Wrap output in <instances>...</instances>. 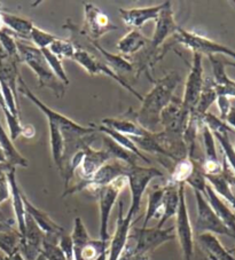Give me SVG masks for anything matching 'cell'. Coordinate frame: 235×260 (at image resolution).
I'll return each mask as SVG.
<instances>
[{
    "label": "cell",
    "instance_id": "3",
    "mask_svg": "<svg viewBox=\"0 0 235 260\" xmlns=\"http://www.w3.org/2000/svg\"><path fill=\"white\" fill-rule=\"evenodd\" d=\"M17 51L20 60L28 64L34 73L37 75L39 87H46L55 94L56 98H62L66 93V85L61 83L49 68L42 51L36 46H30L17 40Z\"/></svg>",
    "mask_w": 235,
    "mask_h": 260
},
{
    "label": "cell",
    "instance_id": "43",
    "mask_svg": "<svg viewBox=\"0 0 235 260\" xmlns=\"http://www.w3.org/2000/svg\"><path fill=\"white\" fill-rule=\"evenodd\" d=\"M42 254L46 260H68L65 257V254H63L61 249L58 248L57 243H53V242L46 240H44Z\"/></svg>",
    "mask_w": 235,
    "mask_h": 260
},
{
    "label": "cell",
    "instance_id": "11",
    "mask_svg": "<svg viewBox=\"0 0 235 260\" xmlns=\"http://www.w3.org/2000/svg\"><path fill=\"white\" fill-rule=\"evenodd\" d=\"M194 194H195L197 209V217L195 221V231L197 235L203 234V233H211L214 235H225L233 239L232 233L217 216L209 202L207 201L205 196L202 192L195 190H194Z\"/></svg>",
    "mask_w": 235,
    "mask_h": 260
},
{
    "label": "cell",
    "instance_id": "55",
    "mask_svg": "<svg viewBox=\"0 0 235 260\" xmlns=\"http://www.w3.org/2000/svg\"><path fill=\"white\" fill-rule=\"evenodd\" d=\"M0 13H3V5L0 4Z\"/></svg>",
    "mask_w": 235,
    "mask_h": 260
},
{
    "label": "cell",
    "instance_id": "27",
    "mask_svg": "<svg viewBox=\"0 0 235 260\" xmlns=\"http://www.w3.org/2000/svg\"><path fill=\"white\" fill-rule=\"evenodd\" d=\"M217 98H218V95H217L216 84L214 82V79L209 77L204 78L200 99H198L195 109H194L191 114L201 120L202 116L208 113V109L210 108L212 103L217 101Z\"/></svg>",
    "mask_w": 235,
    "mask_h": 260
},
{
    "label": "cell",
    "instance_id": "26",
    "mask_svg": "<svg viewBox=\"0 0 235 260\" xmlns=\"http://www.w3.org/2000/svg\"><path fill=\"white\" fill-rule=\"evenodd\" d=\"M0 148H2L4 155H5L6 163L10 167H28V160L17 151V149L14 147V143L11 140L10 136H7V133L2 126V124H0Z\"/></svg>",
    "mask_w": 235,
    "mask_h": 260
},
{
    "label": "cell",
    "instance_id": "16",
    "mask_svg": "<svg viewBox=\"0 0 235 260\" xmlns=\"http://www.w3.org/2000/svg\"><path fill=\"white\" fill-rule=\"evenodd\" d=\"M133 219L124 214V204L120 202L119 205V217H117L116 230L114 235L110 239L109 246L107 249V260H120L122 252L128 240L129 233L132 227Z\"/></svg>",
    "mask_w": 235,
    "mask_h": 260
},
{
    "label": "cell",
    "instance_id": "48",
    "mask_svg": "<svg viewBox=\"0 0 235 260\" xmlns=\"http://www.w3.org/2000/svg\"><path fill=\"white\" fill-rule=\"evenodd\" d=\"M6 260H25V259L23 258V255L20 253V251L17 250L12 255H10V257H6Z\"/></svg>",
    "mask_w": 235,
    "mask_h": 260
},
{
    "label": "cell",
    "instance_id": "4",
    "mask_svg": "<svg viewBox=\"0 0 235 260\" xmlns=\"http://www.w3.org/2000/svg\"><path fill=\"white\" fill-rule=\"evenodd\" d=\"M17 80H19V84H20L19 91L23 94L26 99H29V100L33 102L45 116H46L48 122H54L60 126L63 139L70 138V137H85V136H90V134L98 132L96 125H91V126H83V125L77 124L76 122H74V120L66 117L65 115H62L55 110H52L51 108H48L45 103H43L37 96L35 95L33 91L28 87V85L24 83V80L22 79L21 76Z\"/></svg>",
    "mask_w": 235,
    "mask_h": 260
},
{
    "label": "cell",
    "instance_id": "40",
    "mask_svg": "<svg viewBox=\"0 0 235 260\" xmlns=\"http://www.w3.org/2000/svg\"><path fill=\"white\" fill-rule=\"evenodd\" d=\"M212 134H214V137L219 142L221 150H223V157L226 159V162L228 163L230 169H232L233 172L235 173V149L229 141L228 132L212 133Z\"/></svg>",
    "mask_w": 235,
    "mask_h": 260
},
{
    "label": "cell",
    "instance_id": "42",
    "mask_svg": "<svg viewBox=\"0 0 235 260\" xmlns=\"http://www.w3.org/2000/svg\"><path fill=\"white\" fill-rule=\"evenodd\" d=\"M4 115H5L6 122L8 125V129H10V138L12 141H15L16 139H19L22 134H23L24 126L21 124V120L19 116H14L6 107L3 108Z\"/></svg>",
    "mask_w": 235,
    "mask_h": 260
},
{
    "label": "cell",
    "instance_id": "7",
    "mask_svg": "<svg viewBox=\"0 0 235 260\" xmlns=\"http://www.w3.org/2000/svg\"><path fill=\"white\" fill-rule=\"evenodd\" d=\"M185 183L179 185V205L175 214V237H177L183 250L185 260H195V251H194V233L189 219V213L186 202V191Z\"/></svg>",
    "mask_w": 235,
    "mask_h": 260
},
{
    "label": "cell",
    "instance_id": "53",
    "mask_svg": "<svg viewBox=\"0 0 235 260\" xmlns=\"http://www.w3.org/2000/svg\"><path fill=\"white\" fill-rule=\"evenodd\" d=\"M4 29V23H3V19H2V13H0V30Z\"/></svg>",
    "mask_w": 235,
    "mask_h": 260
},
{
    "label": "cell",
    "instance_id": "9",
    "mask_svg": "<svg viewBox=\"0 0 235 260\" xmlns=\"http://www.w3.org/2000/svg\"><path fill=\"white\" fill-rule=\"evenodd\" d=\"M126 185H128L126 177H121L96 191L99 199V208H100V240L103 242L110 240L109 231H108L110 213L121 191L124 189Z\"/></svg>",
    "mask_w": 235,
    "mask_h": 260
},
{
    "label": "cell",
    "instance_id": "39",
    "mask_svg": "<svg viewBox=\"0 0 235 260\" xmlns=\"http://www.w3.org/2000/svg\"><path fill=\"white\" fill-rule=\"evenodd\" d=\"M19 232H0V250L3 251L5 257H10L19 250Z\"/></svg>",
    "mask_w": 235,
    "mask_h": 260
},
{
    "label": "cell",
    "instance_id": "25",
    "mask_svg": "<svg viewBox=\"0 0 235 260\" xmlns=\"http://www.w3.org/2000/svg\"><path fill=\"white\" fill-rule=\"evenodd\" d=\"M97 129H98V132H101L103 136L110 138L112 141L116 142L117 145L121 146L122 148H124L125 150L130 151L131 154L135 155L138 158L144 160L146 163L151 164V160H149V158L146 157L143 152L140 150L137 146H135V143L133 142V140L130 137L124 136V134H122L120 132H116V131H114V129H111L109 127L103 126V125H99V126H97Z\"/></svg>",
    "mask_w": 235,
    "mask_h": 260
},
{
    "label": "cell",
    "instance_id": "23",
    "mask_svg": "<svg viewBox=\"0 0 235 260\" xmlns=\"http://www.w3.org/2000/svg\"><path fill=\"white\" fill-rule=\"evenodd\" d=\"M102 125L106 127L114 129L116 132H120L124 136L130 138H140L144 137L151 132L144 129L143 127L135 122L133 119L126 118H105L102 119Z\"/></svg>",
    "mask_w": 235,
    "mask_h": 260
},
{
    "label": "cell",
    "instance_id": "29",
    "mask_svg": "<svg viewBox=\"0 0 235 260\" xmlns=\"http://www.w3.org/2000/svg\"><path fill=\"white\" fill-rule=\"evenodd\" d=\"M89 42L92 45V47L101 55L102 59L106 61V64L109 66L116 74L125 73V71L130 73V71L133 70V64L128 59H125L124 56L109 53L105 48L101 47L97 42H93V40H89Z\"/></svg>",
    "mask_w": 235,
    "mask_h": 260
},
{
    "label": "cell",
    "instance_id": "18",
    "mask_svg": "<svg viewBox=\"0 0 235 260\" xmlns=\"http://www.w3.org/2000/svg\"><path fill=\"white\" fill-rule=\"evenodd\" d=\"M164 8V3L157 6L139 8H120V15L124 23L133 29H140L149 21H156L161 11Z\"/></svg>",
    "mask_w": 235,
    "mask_h": 260
},
{
    "label": "cell",
    "instance_id": "30",
    "mask_svg": "<svg viewBox=\"0 0 235 260\" xmlns=\"http://www.w3.org/2000/svg\"><path fill=\"white\" fill-rule=\"evenodd\" d=\"M163 196H164V186L156 187L148 194V203L146 214H144V220L142 227L146 228L148 223L153 219L161 218L162 214V204H163Z\"/></svg>",
    "mask_w": 235,
    "mask_h": 260
},
{
    "label": "cell",
    "instance_id": "28",
    "mask_svg": "<svg viewBox=\"0 0 235 260\" xmlns=\"http://www.w3.org/2000/svg\"><path fill=\"white\" fill-rule=\"evenodd\" d=\"M2 19L4 26L11 31L14 37H20L22 39H30L31 30L34 28V23L29 20L22 17L2 13Z\"/></svg>",
    "mask_w": 235,
    "mask_h": 260
},
{
    "label": "cell",
    "instance_id": "8",
    "mask_svg": "<svg viewBox=\"0 0 235 260\" xmlns=\"http://www.w3.org/2000/svg\"><path fill=\"white\" fill-rule=\"evenodd\" d=\"M173 39L174 43L183 45L186 48L191 49L193 53H198L201 55L205 54L208 56L224 54L235 60V51H233V49L216 43L214 40L204 37V36L192 32V31L179 28L177 32L174 34Z\"/></svg>",
    "mask_w": 235,
    "mask_h": 260
},
{
    "label": "cell",
    "instance_id": "19",
    "mask_svg": "<svg viewBox=\"0 0 235 260\" xmlns=\"http://www.w3.org/2000/svg\"><path fill=\"white\" fill-rule=\"evenodd\" d=\"M111 159V155L105 149V148H102L100 150L93 149L92 146L85 148L82 163H80L78 168L83 181L90 180V179L96 174L99 169L103 167V165Z\"/></svg>",
    "mask_w": 235,
    "mask_h": 260
},
{
    "label": "cell",
    "instance_id": "10",
    "mask_svg": "<svg viewBox=\"0 0 235 260\" xmlns=\"http://www.w3.org/2000/svg\"><path fill=\"white\" fill-rule=\"evenodd\" d=\"M119 29L110 21L105 13L100 8L93 4H85L84 7V24L80 29L77 28V31L80 36H83L89 40L97 42L103 36Z\"/></svg>",
    "mask_w": 235,
    "mask_h": 260
},
{
    "label": "cell",
    "instance_id": "46",
    "mask_svg": "<svg viewBox=\"0 0 235 260\" xmlns=\"http://www.w3.org/2000/svg\"><path fill=\"white\" fill-rule=\"evenodd\" d=\"M217 105H218V108L220 111V119L225 120L226 117H227L228 113L232 109V106H230V99L223 96V95H218L217 98Z\"/></svg>",
    "mask_w": 235,
    "mask_h": 260
},
{
    "label": "cell",
    "instance_id": "13",
    "mask_svg": "<svg viewBox=\"0 0 235 260\" xmlns=\"http://www.w3.org/2000/svg\"><path fill=\"white\" fill-rule=\"evenodd\" d=\"M203 55L198 53H193V62L191 70H189L188 76L185 82L184 95L182 100V105L185 110L188 113L195 109V107L200 99L203 83H204V77H203Z\"/></svg>",
    "mask_w": 235,
    "mask_h": 260
},
{
    "label": "cell",
    "instance_id": "49",
    "mask_svg": "<svg viewBox=\"0 0 235 260\" xmlns=\"http://www.w3.org/2000/svg\"><path fill=\"white\" fill-rule=\"evenodd\" d=\"M0 223H5V225L13 227V222L8 220V219L5 217V214H4L2 211V208H0Z\"/></svg>",
    "mask_w": 235,
    "mask_h": 260
},
{
    "label": "cell",
    "instance_id": "2",
    "mask_svg": "<svg viewBox=\"0 0 235 260\" xmlns=\"http://www.w3.org/2000/svg\"><path fill=\"white\" fill-rule=\"evenodd\" d=\"M155 22V31H154L153 37L149 40L148 46L143 48V51L146 49V52H143L139 56V69L137 76L143 73V71L151 70L149 68H152L153 64H155V62L159 61L157 52L160 51L162 45L170 36H174L180 28L174 20L172 4L170 2L164 3V8L161 11Z\"/></svg>",
    "mask_w": 235,
    "mask_h": 260
},
{
    "label": "cell",
    "instance_id": "22",
    "mask_svg": "<svg viewBox=\"0 0 235 260\" xmlns=\"http://www.w3.org/2000/svg\"><path fill=\"white\" fill-rule=\"evenodd\" d=\"M179 205V185L165 182L163 204H162V214L157 223V228H163L164 223L169 219L175 217Z\"/></svg>",
    "mask_w": 235,
    "mask_h": 260
},
{
    "label": "cell",
    "instance_id": "34",
    "mask_svg": "<svg viewBox=\"0 0 235 260\" xmlns=\"http://www.w3.org/2000/svg\"><path fill=\"white\" fill-rule=\"evenodd\" d=\"M108 249V242L101 240H90L78 253L74 255V260H96Z\"/></svg>",
    "mask_w": 235,
    "mask_h": 260
},
{
    "label": "cell",
    "instance_id": "33",
    "mask_svg": "<svg viewBox=\"0 0 235 260\" xmlns=\"http://www.w3.org/2000/svg\"><path fill=\"white\" fill-rule=\"evenodd\" d=\"M102 141H103V148H105V149L111 155L112 159L122 160V162H124L129 165H137L138 164L137 156L131 154L130 151L125 150L124 148H122L121 146L117 145V143L112 141L110 138L103 136Z\"/></svg>",
    "mask_w": 235,
    "mask_h": 260
},
{
    "label": "cell",
    "instance_id": "24",
    "mask_svg": "<svg viewBox=\"0 0 235 260\" xmlns=\"http://www.w3.org/2000/svg\"><path fill=\"white\" fill-rule=\"evenodd\" d=\"M149 40L151 39L144 37L139 30L133 29L120 40L116 47L122 54L129 56L146 48L149 44Z\"/></svg>",
    "mask_w": 235,
    "mask_h": 260
},
{
    "label": "cell",
    "instance_id": "20",
    "mask_svg": "<svg viewBox=\"0 0 235 260\" xmlns=\"http://www.w3.org/2000/svg\"><path fill=\"white\" fill-rule=\"evenodd\" d=\"M7 179L10 182L11 189V199L13 204V210L15 214V222L17 226V232L20 236L24 234L25 232V208L23 203V192L21 191L16 180V168H11L7 171Z\"/></svg>",
    "mask_w": 235,
    "mask_h": 260
},
{
    "label": "cell",
    "instance_id": "6",
    "mask_svg": "<svg viewBox=\"0 0 235 260\" xmlns=\"http://www.w3.org/2000/svg\"><path fill=\"white\" fill-rule=\"evenodd\" d=\"M164 174L156 168H144L140 167L139 164L130 167L128 174H126V180L131 192V204L126 216L131 219H134L135 214L139 212L140 205L144 191L154 179L163 178Z\"/></svg>",
    "mask_w": 235,
    "mask_h": 260
},
{
    "label": "cell",
    "instance_id": "1",
    "mask_svg": "<svg viewBox=\"0 0 235 260\" xmlns=\"http://www.w3.org/2000/svg\"><path fill=\"white\" fill-rule=\"evenodd\" d=\"M154 87L146 96L142 98L141 107L137 111L130 109V117H132L140 126L154 132L160 124L161 113L173 99V93L180 83V77L177 73H170L164 78L152 79Z\"/></svg>",
    "mask_w": 235,
    "mask_h": 260
},
{
    "label": "cell",
    "instance_id": "37",
    "mask_svg": "<svg viewBox=\"0 0 235 260\" xmlns=\"http://www.w3.org/2000/svg\"><path fill=\"white\" fill-rule=\"evenodd\" d=\"M49 51H51L54 55H56L58 59H72L76 53L77 47L75 44L70 42V40L62 39L58 37L55 42H54L51 46L48 47Z\"/></svg>",
    "mask_w": 235,
    "mask_h": 260
},
{
    "label": "cell",
    "instance_id": "47",
    "mask_svg": "<svg viewBox=\"0 0 235 260\" xmlns=\"http://www.w3.org/2000/svg\"><path fill=\"white\" fill-rule=\"evenodd\" d=\"M22 136L25 138H33L35 136V128L31 125H26L23 128V134Z\"/></svg>",
    "mask_w": 235,
    "mask_h": 260
},
{
    "label": "cell",
    "instance_id": "50",
    "mask_svg": "<svg viewBox=\"0 0 235 260\" xmlns=\"http://www.w3.org/2000/svg\"><path fill=\"white\" fill-rule=\"evenodd\" d=\"M226 202H227V203H228L230 206H232V209L234 210V213H235V194H234V192L228 197V200L226 201Z\"/></svg>",
    "mask_w": 235,
    "mask_h": 260
},
{
    "label": "cell",
    "instance_id": "35",
    "mask_svg": "<svg viewBox=\"0 0 235 260\" xmlns=\"http://www.w3.org/2000/svg\"><path fill=\"white\" fill-rule=\"evenodd\" d=\"M70 236L72 243H74V255L76 253H78L79 251L82 250L83 246L91 240V237H90L86 231V227H85L83 220L79 217H77L75 219L74 231H72V234Z\"/></svg>",
    "mask_w": 235,
    "mask_h": 260
},
{
    "label": "cell",
    "instance_id": "52",
    "mask_svg": "<svg viewBox=\"0 0 235 260\" xmlns=\"http://www.w3.org/2000/svg\"><path fill=\"white\" fill-rule=\"evenodd\" d=\"M96 260H107V251H106V252H103V253L99 255V257Z\"/></svg>",
    "mask_w": 235,
    "mask_h": 260
},
{
    "label": "cell",
    "instance_id": "56",
    "mask_svg": "<svg viewBox=\"0 0 235 260\" xmlns=\"http://www.w3.org/2000/svg\"><path fill=\"white\" fill-rule=\"evenodd\" d=\"M227 64H229V66H233V67H235V63H227Z\"/></svg>",
    "mask_w": 235,
    "mask_h": 260
},
{
    "label": "cell",
    "instance_id": "32",
    "mask_svg": "<svg viewBox=\"0 0 235 260\" xmlns=\"http://www.w3.org/2000/svg\"><path fill=\"white\" fill-rule=\"evenodd\" d=\"M194 169V160L193 158L186 157L179 162L174 163V167L171 171L170 178L166 180V182L172 183V185H180V183H185L186 185L187 179L192 174Z\"/></svg>",
    "mask_w": 235,
    "mask_h": 260
},
{
    "label": "cell",
    "instance_id": "15",
    "mask_svg": "<svg viewBox=\"0 0 235 260\" xmlns=\"http://www.w3.org/2000/svg\"><path fill=\"white\" fill-rule=\"evenodd\" d=\"M45 240L44 233L36 225L29 214L25 216V232L20 236L19 251L25 260H36L42 253L43 243Z\"/></svg>",
    "mask_w": 235,
    "mask_h": 260
},
{
    "label": "cell",
    "instance_id": "36",
    "mask_svg": "<svg viewBox=\"0 0 235 260\" xmlns=\"http://www.w3.org/2000/svg\"><path fill=\"white\" fill-rule=\"evenodd\" d=\"M40 51H42L45 60H46L48 67L53 71V74L56 76V78L60 80L61 83L65 84L66 86L67 85H69V78H68L65 68H63L62 60L58 59L56 55H54L48 48H43V49H40Z\"/></svg>",
    "mask_w": 235,
    "mask_h": 260
},
{
    "label": "cell",
    "instance_id": "51",
    "mask_svg": "<svg viewBox=\"0 0 235 260\" xmlns=\"http://www.w3.org/2000/svg\"><path fill=\"white\" fill-rule=\"evenodd\" d=\"M11 168H13V167H10V165H8L7 163H3V164H0V173H3V172H7L8 170H10Z\"/></svg>",
    "mask_w": 235,
    "mask_h": 260
},
{
    "label": "cell",
    "instance_id": "45",
    "mask_svg": "<svg viewBox=\"0 0 235 260\" xmlns=\"http://www.w3.org/2000/svg\"><path fill=\"white\" fill-rule=\"evenodd\" d=\"M7 172L0 173V204L11 197L10 182L7 179Z\"/></svg>",
    "mask_w": 235,
    "mask_h": 260
},
{
    "label": "cell",
    "instance_id": "41",
    "mask_svg": "<svg viewBox=\"0 0 235 260\" xmlns=\"http://www.w3.org/2000/svg\"><path fill=\"white\" fill-rule=\"evenodd\" d=\"M57 38H58L57 36L48 34L46 31L42 30L36 25H34V28L31 30V34H30V39L33 40V43L36 45V47L39 49L48 48Z\"/></svg>",
    "mask_w": 235,
    "mask_h": 260
},
{
    "label": "cell",
    "instance_id": "31",
    "mask_svg": "<svg viewBox=\"0 0 235 260\" xmlns=\"http://www.w3.org/2000/svg\"><path fill=\"white\" fill-rule=\"evenodd\" d=\"M48 129H49V142H51V150L52 157L54 163L57 168H60L63 150H65V140H63L62 132L60 126L54 122H48Z\"/></svg>",
    "mask_w": 235,
    "mask_h": 260
},
{
    "label": "cell",
    "instance_id": "54",
    "mask_svg": "<svg viewBox=\"0 0 235 260\" xmlns=\"http://www.w3.org/2000/svg\"><path fill=\"white\" fill-rule=\"evenodd\" d=\"M36 260H46V259H45L44 255H43L42 253H40V254L38 255V257H37V259H36Z\"/></svg>",
    "mask_w": 235,
    "mask_h": 260
},
{
    "label": "cell",
    "instance_id": "5",
    "mask_svg": "<svg viewBox=\"0 0 235 260\" xmlns=\"http://www.w3.org/2000/svg\"><path fill=\"white\" fill-rule=\"evenodd\" d=\"M175 239L174 227L163 228H132L131 227L128 243L132 246L133 254H148L162 244Z\"/></svg>",
    "mask_w": 235,
    "mask_h": 260
},
{
    "label": "cell",
    "instance_id": "17",
    "mask_svg": "<svg viewBox=\"0 0 235 260\" xmlns=\"http://www.w3.org/2000/svg\"><path fill=\"white\" fill-rule=\"evenodd\" d=\"M23 203L25 208L26 214L33 218V220L36 222L40 231L44 233L45 240L53 242V243H57L58 239L62 235H65V228L57 225L55 221H53V219L48 216L46 212L39 210L37 206H35L31 202L26 199V196L23 194Z\"/></svg>",
    "mask_w": 235,
    "mask_h": 260
},
{
    "label": "cell",
    "instance_id": "57",
    "mask_svg": "<svg viewBox=\"0 0 235 260\" xmlns=\"http://www.w3.org/2000/svg\"><path fill=\"white\" fill-rule=\"evenodd\" d=\"M4 260H6V257H5V259H4Z\"/></svg>",
    "mask_w": 235,
    "mask_h": 260
},
{
    "label": "cell",
    "instance_id": "38",
    "mask_svg": "<svg viewBox=\"0 0 235 260\" xmlns=\"http://www.w3.org/2000/svg\"><path fill=\"white\" fill-rule=\"evenodd\" d=\"M16 42L17 40H15V37L7 28L0 30V44H2V49L4 53H5L7 56H10L11 59H14L21 62L19 51H17Z\"/></svg>",
    "mask_w": 235,
    "mask_h": 260
},
{
    "label": "cell",
    "instance_id": "21",
    "mask_svg": "<svg viewBox=\"0 0 235 260\" xmlns=\"http://www.w3.org/2000/svg\"><path fill=\"white\" fill-rule=\"evenodd\" d=\"M198 243L209 260H235L234 255L220 243L217 236L211 233L197 235Z\"/></svg>",
    "mask_w": 235,
    "mask_h": 260
},
{
    "label": "cell",
    "instance_id": "12",
    "mask_svg": "<svg viewBox=\"0 0 235 260\" xmlns=\"http://www.w3.org/2000/svg\"><path fill=\"white\" fill-rule=\"evenodd\" d=\"M72 60L77 62V63H78L80 67H83V68L86 70V73L91 76L103 74V75L108 76L109 78H112L115 82L122 85V86H123L125 89H128L131 94H133V95L137 98L138 100L142 101L143 96L141 95V94L135 91V89L131 86V85L126 82V80L122 78L119 74H116L109 66H107L106 62H102L101 60H99L98 57L92 55V53L87 52L85 48L77 47L76 53H75L74 57H72Z\"/></svg>",
    "mask_w": 235,
    "mask_h": 260
},
{
    "label": "cell",
    "instance_id": "44",
    "mask_svg": "<svg viewBox=\"0 0 235 260\" xmlns=\"http://www.w3.org/2000/svg\"><path fill=\"white\" fill-rule=\"evenodd\" d=\"M57 245L68 260H74V243H72L70 235H62L60 239H58Z\"/></svg>",
    "mask_w": 235,
    "mask_h": 260
},
{
    "label": "cell",
    "instance_id": "14",
    "mask_svg": "<svg viewBox=\"0 0 235 260\" xmlns=\"http://www.w3.org/2000/svg\"><path fill=\"white\" fill-rule=\"evenodd\" d=\"M189 116H191V113L184 109L182 100L173 96L171 102L161 113L160 124L163 126L164 132L183 136Z\"/></svg>",
    "mask_w": 235,
    "mask_h": 260
}]
</instances>
